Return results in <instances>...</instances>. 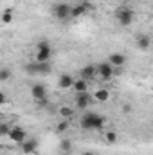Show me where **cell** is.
<instances>
[{
  "mask_svg": "<svg viewBox=\"0 0 153 155\" xmlns=\"http://www.w3.org/2000/svg\"><path fill=\"white\" fill-rule=\"evenodd\" d=\"M106 123V117L99 116V114H94V112H86L85 116L81 117V128L83 130H101Z\"/></svg>",
  "mask_w": 153,
  "mask_h": 155,
  "instance_id": "cell-1",
  "label": "cell"
},
{
  "mask_svg": "<svg viewBox=\"0 0 153 155\" xmlns=\"http://www.w3.org/2000/svg\"><path fill=\"white\" fill-rule=\"evenodd\" d=\"M94 99L99 101V103H106V101L110 99V92H108L106 88H97V90L94 92Z\"/></svg>",
  "mask_w": 153,
  "mask_h": 155,
  "instance_id": "cell-15",
  "label": "cell"
},
{
  "mask_svg": "<svg viewBox=\"0 0 153 155\" xmlns=\"http://www.w3.org/2000/svg\"><path fill=\"white\" fill-rule=\"evenodd\" d=\"M72 2H81V0H72Z\"/></svg>",
  "mask_w": 153,
  "mask_h": 155,
  "instance_id": "cell-28",
  "label": "cell"
},
{
  "mask_svg": "<svg viewBox=\"0 0 153 155\" xmlns=\"http://www.w3.org/2000/svg\"><path fill=\"white\" fill-rule=\"evenodd\" d=\"M24 69H25V72H29V74H49V72L52 71V67H50V63H49V61H47V63L34 61V63L25 65Z\"/></svg>",
  "mask_w": 153,
  "mask_h": 155,
  "instance_id": "cell-5",
  "label": "cell"
},
{
  "mask_svg": "<svg viewBox=\"0 0 153 155\" xmlns=\"http://www.w3.org/2000/svg\"><path fill=\"white\" fill-rule=\"evenodd\" d=\"M13 20H15L13 11H4V13H2V24H5V25H7V24H11Z\"/></svg>",
  "mask_w": 153,
  "mask_h": 155,
  "instance_id": "cell-21",
  "label": "cell"
},
{
  "mask_svg": "<svg viewBox=\"0 0 153 155\" xmlns=\"http://www.w3.org/2000/svg\"><path fill=\"white\" fill-rule=\"evenodd\" d=\"M96 76H97V67H94V65H86L81 71V78H85V79H94Z\"/></svg>",
  "mask_w": 153,
  "mask_h": 155,
  "instance_id": "cell-17",
  "label": "cell"
},
{
  "mask_svg": "<svg viewBox=\"0 0 153 155\" xmlns=\"http://www.w3.org/2000/svg\"><path fill=\"white\" fill-rule=\"evenodd\" d=\"M9 134H11V128H9L7 124H2V126H0V135H7V137H9Z\"/></svg>",
  "mask_w": 153,
  "mask_h": 155,
  "instance_id": "cell-23",
  "label": "cell"
},
{
  "mask_svg": "<svg viewBox=\"0 0 153 155\" xmlns=\"http://www.w3.org/2000/svg\"><path fill=\"white\" fill-rule=\"evenodd\" d=\"M72 88H74V92H76V94L86 92V88H88V79H85V78H77Z\"/></svg>",
  "mask_w": 153,
  "mask_h": 155,
  "instance_id": "cell-16",
  "label": "cell"
},
{
  "mask_svg": "<svg viewBox=\"0 0 153 155\" xmlns=\"http://www.w3.org/2000/svg\"><path fill=\"white\" fill-rule=\"evenodd\" d=\"M31 96H33V99H36L40 103H45V99H47V88H45V85L34 83L31 87Z\"/></svg>",
  "mask_w": 153,
  "mask_h": 155,
  "instance_id": "cell-7",
  "label": "cell"
},
{
  "mask_svg": "<svg viewBox=\"0 0 153 155\" xmlns=\"http://www.w3.org/2000/svg\"><path fill=\"white\" fill-rule=\"evenodd\" d=\"M38 150V141L36 139H27L25 143H22V152L24 153H34Z\"/></svg>",
  "mask_w": 153,
  "mask_h": 155,
  "instance_id": "cell-12",
  "label": "cell"
},
{
  "mask_svg": "<svg viewBox=\"0 0 153 155\" xmlns=\"http://www.w3.org/2000/svg\"><path fill=\"white\" fill-rule=\"evenodd\" d=\"M72 13V5L67 4V2H60V4H54L52 5V15L58 18V20H67Z\"/></svg>",
  "mask_w": 153,
  "mask_h": 155,
  "instance_id": "cell-4",
  "label": "cell"
},
{
  "mask_svg": "<svg viewBox=\"0 0 153 155\" xmlns=\"http://www.w3.org/2000/svg\"><path fill=\"white\" fill-rule=\"evenodd\" d=\"M122 112H126V114H128V112H132V105H130V103L122 105Z\"/></svg>",
  "mask_w": 153,
  "mask_h": 155,
  "instance_id": "cell-25",
  "label": "cell"
},
{
  "mask_svg": "<svg viewBox=\"0 0 153 155\" xmlns=\"http://www.w3.org/2000/svg\"><path fill=\"white\" fill-rule=\"evenodd\" d=\"M9 139H11L13 143L22 144V143L27 141V132H25L22 126H13V128H11V134H9Z\"/></svg>",
  "mask_w": 153,
  "mask_h": 155,
  "instance_id": "cell-8",
  "label": "cell"
},
{
  "mask_svg": "<svg viewBox=\"0 0 153 155\" xmlns=\"http://www.w3.org/2000/svg\"><path fill=\"white\" fill-rule=\"evenodd\" d=\"M50 54H52L50 43H49L47 40L38 41V45H36V61H40V63H47V61L50 60Z\"/></svg>",
  "mask_w": 153,
  "mask_h": 155,
  "instance_id": "cell-2",
  "label": "cell"
},
{
  "mask_svg": "<svg viewBox=\"0 0 153 155\" xmlns=\"http://www.w3.org/2000/svg\"><path fill=\"white\" fill-rule=\"evenodd\" d=\"M58 114L63 117V119H72V116H74V108H72V107H67V105H63V107H60Z\"/></svg>",
  "mask_w": 153,
  "mask_h": 155,
  "instance_id": "cell-18",
  "label": "cell"
},
{
  "mask_svg": "<svg viewBox=\"0 0 153 155\" xmlns=\"http://www.w3.org/2000/svg\"><path fill=\"white\" fill-rule=\"evenodd\" d=\"M67 126H69V123H67V121H63V123H60V124H58V128H56V130L61 134V132H65V130H67Z\"/></svg>",
  "mask_w": 153,
  "mask_h": 155,
  "instance_id": "cell-24",
  "label": "cell"
},
{
  "mask_svg": "<svg viewBox=\"0 0 153 155\" xmlns=\"http://www.w3.org/2000/svg\"><path fill=\"white\" fill-rule=\"evenodd\" d=\"M105 139H106V143H108V144H115V143H117V132L108 130V132L105 134Z\"/></svg>",
  "mask_w": 153,
  "mask_h": 155,
  "instance_id": "cell-20",
  "label": "cell"
},
{
  "mask_svg": "<svg viewBox=\"0 0 153 155\" xmlns=\"http://www.w3.org/2000/svg\"><path fill=\"white\" fill-rule=\"evenodd\" d=\"M90 103H92V96L88 92H81L76 96V107L79 110H85L86 107H90Z\"/></svg>",
  "mask_w": 153,
  "mask_h": 155,
  "instance_id": "cell-9",
  "label": "cell"
},
{
  "mask_svg": "<svg viewBox=\"0 0 153 155\" xmlns=\"http://www.w3.org/2000/svg\"><path fill=\"white\" fill-rule=\"evenodd\" d=\"M108 61H110L114 67H122V65L126 63V56L121 54V52H114V54L108 58Z\"/></svg>",
  "mask_w": 153,
  "mask_h": 155,
  "instance_id": "cell-14",
  "label": "cell"
},
{
  "mask_svg": "<svg viewBox=\"0 0 153 155\" xmlns=\"http://www.w3.org/2000/svg\"><path fill=\"white\" fill-rule=\"evenodd\" d=\"M90 7H92V5H90L88 2H81V4H77V5H72L70 16H72V18H81L83 15H86V11H88Z\"/></svg>",
  "mask_w": 153,
  "mask_h": 155,
  "instance_id": "cell-11",
  "label": "cell"
},
{
  "mask_svg": "<svg viewBox=\"0 0 153 155\" xmlns=\"http://www.w3.org/2000/svg\"><path fill=\"white\" fill-rule=\"evenodd\" d=\"M0 105H5V94H0Z\"/></svg>",
  "mask_w": 153,
  "mask_h": 155,
  "instance_id": "cell-26",
  "label": "cell"
},
{
  "mask_svg": "<svg viewBox=\"0 0 153 155\" xmlns=\"http://www.w3.org/2000/svg\"><path fill=\"white\" fill-rule=\"evenodd\" d=\"M150 45H151V38H150L148 35H139V36H137V49L148 51Z\"/></svg>",
  "mask_w": 153,
  "mask_h": 155,
  "instance_id": "cell-13",
  "label": "cell"
},
{
  "mask_svg": "<svg viewBox=\"0 0 153 155\" xmlns=\"http://www.w3.org/2000/svg\"><path fill=\"white\" fill-rule=\"evenodd\" d=\"M151 92H153V87H151Z\"/></svg>",
  "mask_w": 153,
  "mask_h": 155,
  "instance_id": "cell-29",
  "label": "cell"
},
{
  "mask_svg": "<svg viewBox=\"0 0 153 155\" xmlns=\"http://www.w3.org/2000/svg\"><path fill=\"white\" fill-rule=\"evenodd\" d=\"M9 79H11V71H9V69H2V71H0V81L5 83V81H9Z\"/></svg>",
  "mask_w": 153,
  "mask_h": 155,
  "instance_id": "cell-22",
  "label": "cell"
},
{
  "mask_svg": "<svg viewBox=\"0 0 153 155\" xmlns=\"http://www.w3.org/2000/svg\"><path fill=\"white\" fill-rule=\"evenodd\" d=\"M97 76L101 78L103 81H110L114 78V65L110 61H105V63H99L97 65Z\"/></svg>",
  "mask_w": 153,
  "mask_h": 155,
  "instance_id": "cell-6",
  "label": "cell"
},
{
  "mask_svg": "<svg viewBox=\"0 0 153 155\" xmlns=\"http://www.w3.org/2000/svg\"><path fill=\"white\" fill-rule=\"evenodd\" d=\"M83 155H94V153L92 152H86V153H83Z\"/></svg>",
  "mask_w": 153,
  "mask_h": 155,
  "instance_id": "cell-27",
  "label": "cell"
},
{
  "mask_svg": "<svg viewBox=\"0 0 153 155\" xmlns=\"http://www.w3.org/2000/svg\"><path fill=\"white\" fill-rule=\"evenodd\" d=\"M133 11L130 9V7H119L117 11H115V20L122 25V27H130L132 24H133Z\"/></svg>",
  "mask_w": 153,
  "mask_h": 155,
  "instance_id": "cell-3",
  "label": "cell"
},
{
  "mask_svg": "<svg viewBox=\"0 0 153 155\" xmlns=\"http://www.w3.org/2000/svg\"><path fill=\"white\" fill-rule=\"evenodd\" d=\"M74 83H76V79L70 76V74H61V76L58 78V88H61V90H69V88H72Z\"/></svg>",
  "mask_w": 153,
  "mask_h": 155,
  "instance_id": "cell-10",
  "label": "cell"
},
{
  "mask_svg": "<svg viewBox=\"0 0 153 155\" xmlns=\"http://www.w3.org/2000/svg\"><path fill=\"white\" fill-rule=\"evenodd\" d=\"M60 150H61L63 153H69V152L72 150V141H70V139H63V141L60 143Z\"/></svg>",
  "mask_w": 153,
  "mask_h": 155,
  "instance_id": "cell-19",
  "label": "cell"
}]
</instances>
